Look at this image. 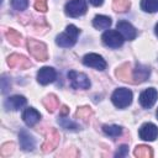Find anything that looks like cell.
Wrapping results in <instances>:
<instances>
[{"label": "cell", "instance_id": "5", "mask_svg": "<svg viewBox=\"0 0 158 158\" xmlns=\"http://www.w3.org/2000/svg\"><path fill=\"white\" fill-rule=\"evenodd\" d=\"M86 12L85 0H70L65 5V14L70 17H79Z\"/></svg>", "mask_w": 158, "mask_h": 158}, {"label": "cell", "instance_id": "16", "mask_svg": "<svg viewBox=\"0 0 158 158\" xmlns=\"http://www.w3.org/2000/svg\"><path fill=\"white\" fill-rule=\"evenodd\" d=\"M26 105V99L22 95H14L11 98H7L5 101V109L6 110H19L22 106Z\"/></svg>", "mask_w": 158, "mask_h": 158}, {"label": "cell", "instance_id": "35", "mask_svg": "<svg viewBox=\"0 0 158 158\" xmlns=\"http://www.w3.org/2000/svg\"><path fill=\"white\" fill-rule=\"evenodd\" d=\"M69 112V109L64 105V106H62V110H60V116H65Z\"/></svg>", "mask_w": 158, "mask_h": 158}, {"label": "cell", "instance_id": "6", "mask_svg": "<svg viewBox=\"0 0 158 158\" xmlns=\"http://www.w3.org/2000/svg\"><path fill=\"white\" fill-rule=\"evenodd\" d=\"M59 138H60L59 132L56 128H53V127L48 128V131L46 133V139L42 144V151L44 153L52 152L54 148H57V146L59 143Z\"/></svg>", "mask_w": 158, "mask_h": 158}, {"label": "cell", "instance_id": "2", "mask_svg": "<svg viewBox=\"0 0 158 158\" xmlns=\"http://www.w3.org/2000/svg\"><path fill=\"white\" fill-rule=\"evenodd\" d=\"M27 49L28 52L37 59V60H41V62H44L48 59V52H47V46L41 42V41H37L35 38H28L27 42Z\"/></svg>", "mask_w": 158, "mask_h": 158}, {"label": "cell", "instance_id": "28", "mask_svg": "<svg viewBox=\"0 0 158 158\" xmlns=\"http://www.w3.org/2000/svg\"><path fill=\"white\" fill-rule=\"evenodd\" d=\"M14 148H15L14 142H6V143H4V144L1 146V148H0V154H1L2 157H9V156L14 152Z\"/></svg>", "mask_w": 158, "mask_h": 158}, {"label": "cell", "instance_id": "10", "mask_svg": "<svg viewBox=\"0 0 158 158\" xmlns=\"http://www.w3.org/2000/svg\"><path fill=\"white\" fill-rule=\"evenodd\" d=\"M138 135L144 141H154L158 137V127L152 122H146L141 126Z\"/></svg>", "mask_w": 158, "mask_h": 158}, {"label": "cell", "instance_id": "36", "mask_svg": "<svg viewBox=\"0 0 158 158\" xmlns=\"http://www.w3.org/2000/svg\"><path fill=\"white\" fill-rule=\"evenodd\" d=\"M156 35H157V36H158V23H157V25H156Z\"/></svg>", "mask_w": 158, "mask_h": 158}, {"label": "cell", "instance_id": "21", "mask_svg": "<svg viewBox=\"0 0 158 158\" xmlns=\"http://www.w3.org/2000/svg\"><path fill=\"white\" fill-rule=\"evenodd\" d=\"M93 116V109L90 106H80L75 111V117L81 120L83 122H89Z\"/></svg>", "mask_w": 158, "mask_h": 158}, {"label": "cell", "instance_id": "1", "mask_svg": "<svg viewBox=\"0 0 158 158\" xmlns=\"http://www.w3.org/2000/svg\"><path fill=\"white\" fill-rule=\"evenodd\" d=\"M79 33H80V30L78 27H75L74 25H68L67 28H65V32L59 33L56 37V43L59 47H64V48L72 47V46L75 44L77 37H78Z\"/></svg>", "mask_w": 158, "mask_h": 158}, {"label": "cell", "instance_id": "13", "mask_svg": "<svg viewBox=\"0 0 158 158\" xmlns=\"http://www.w3.org/2000/svg\"><path fill=\"white\" fill-rule=\"evenodd\" d=\"M116 27H117L118 32L122 35V37H123L125 40L132 41V40H135L136 36H137L136 28H135L130 22H127V21H123V20H122V21H118Z\"/></svg>", "mask_w": 158, "mask_h": 158}, {"label": "cell", "instance_id": "24", "mask_svg": "<svg viewBox=\"0 0 158 158\" xmlns=\"http://www.w3.org/2000/svg\"><path fill=\"white\" fill-rule=\"evenodd\" d=\"M141 9L146 12L158 11V0H141Z\"/></svg>", "mask_w": 158, "mask_h": 158}, {"label": "cell", "instance_id": "17", "mask_svg": "<svg viewBox=\"0 0 158 158\" xmlns=\"http://www.w3.org/2000/svg\"><path fill=\"white\" fill-rule=\"evenodd\" d=\"M40 112L33 109V107H27L23 114H22V118H23V122L27 125V126H35L38 121H40Z\"/></svg>", "mask_w": 158, "mask_h": 158}, {"label": "cell", "instance_id": "32", "mask_svg": "<svg viewBox=\"0 0 158 158\" xmlns=\"http://www.w3.org/2000/svg\"><path fill=\"white\" fill-rule=\"evenodd\" d=\"M127 152H128L127 146H121V147L118 148V151L116 152V157H125V156L127 154Z\"/></svg>", "mask_w": 158, "mask_h": 158}, {"label": "cell", "instance_id": "12", "mask_svg": "<svg viewBox=\"0 0 158 158\" xmlns=\"http://www.w3.org/2000/svg\"><path fill=\"white\" fill-rule=\"evenodd\" d=\"M56 77H57V73L52 67H43L37 73V81L42 85H47L54 81Z\"/></svg>", "mask_w": 158, "mask_h": 158}, {"label": "cell", "instance_id": "19", "mask_svg": "<svg viewBox=\"0 0 158 158\" xmlns=\"http://www.w3.org/2000/svg\"><path fill=\"white\" fill-rule=\"evenodd\" d=\"M111 25V19L105 15H96L93 20V26L98 30H105L109 28Z\"/></svg>", "mask_w": 158, "mask_h": 158}, {"label": "cell", "instance_id": "26", "mask_svg": "<svg viewBox=\"0 0 158 158\" xmlns=\"http://www.w3.org/2000/svg\"><path fill=\"white\" fill-rule=\"evenodd\" d=\"M112 7L116 12H126L130 9V0H112Z\"/></svg>", "mask_w": 158, "mask_h": 158}, {"label": "cell", "instance_id": "23", "mask_svg": "<svg viewBox=\"0 0 158 158\" xmlns=\"http://www.w3.org/2000/svg\"><path fill=\"white\" fill-rule=\"evenodd\" d=\"M5 36H6V40H7L11 44H14V46H20V44H21L22 36H21L20 32H17L16 30L9 28V30L6 31V33H5Z\"/></svg>", "mask_w": 158, "mask_h": 158}, {"label": "cell", "instance_id": "15", "mask_svg": "<svg viewBox=\"0 0 158 158\" xmlns=\"http://www.w3.org/2000/svg\"><path fill=\"white\" fill-rule=\"evenodd\" d=\"M115 75H116L120 80H122V81H125V83H133L130 63H123V64H121L120 67H117V68H116V72H115Z\"/></svg>", "mask_w": 158, "mask_h": 158}, {"label": "cell", "instance_id": "20", "mask_svg": "<svg viewBox=\"0 0 158 158\" xmlns=\"http://www.w3.org/2000/svg\"><path fill=\"white\" fill-rule=\"evenodd\" d=\"M43 105H44V107L47 109L48 112H54L59 106L58 98L54 94H49L43 99Z\"/></svg>", "mask_w": 158, "mask_h": 158}, {"label": "cell", "instance_id": "31", "mask_svg": "<svg viewBox=\"0 0 158 158\" xmlns=\"http://www.w3.org/2000/svg\"><path fill=\"white\" fill-rule=\"evenodd\" d=\"M10 90V79L6 78V75H2L1 78V93L6 94Z\"/></svg>", "mask_w": 158, "mask_h": 158}, {"label": "cell", "instance_id": "3", "mask_svg": "<svg viewBox=\"0 0 158 158\" xmlns=\"http://www.w3.org/2000/svg\"><path fill=\"white\" fill-rule=\"evenodd\" d=\"M111 100L116 107L125 109L132 102V91L126 88H118L112 93Z\"/></svg>", "mask_w": 158, "mask_h": 158}, {"label": "cell", "instance_id": "9", "mask_svg": "<svg viewBox=\"0 0 158 158\" xmlns=\"http://www.w3.org/2000/svg\"><path fill=\"white\" fill-rule=\"evenodd\" d=\"M83 63L86 65V67H91V68H95L98 70H104L106 68V62L105 59L96 54V53H89V54H85L84 58H83Z\"/></svg>", "mask_w": 158, "mask_h": 158}, {"label": "cell", "instance_id": "8", "mask_svg": "<svg viewBox=\"0 0 158 158\" xmlns=\"http://www.w3.org/2000/svg\"><path fill=\"white\" fill-rule=\"evenodd\" d=\"M7 64L10 68H17V69H28L32 65L27 57L17 53H12L7 57Z\"/></svg>", "mask_w": 158, "mask_h": 158}, {"label": "cell", "instance_id": "4", "mask_svg": "<svg viewBox=\"0 0 158 158\" xmlns=\"http://www.w3.org/2000/svg\"><path fill=\"white\" fill-rule=\"evenodd\" d=\"M68 79L70 81L72 88L74 89H89L90 88V80L84 73L70 70L68 73Z\"/></svg>", "mask_w": 158, "mask_h": 158}, {"label": "cell", "instance_id": "18", "mask_svg": "<svg viewBox=\"0 0 158 158\" xmlns=\"http://www.w3.org/2000/svg\"><path fill=\"white\" fill-rule=\"evenodd\" d=\"M19 138H20V146H21V148L23 151H27V152L33 151V148H35V139H33L32 135H30L27 131L22 130L20 132V135H19Z\"/></svg>", "mask_w": 158, "mask_h": 158}, {"label": "cell", "instance_id": "33", "mask_svg": "<svg viewBox=\"0 0 158 158\" xmlns=\"http://www.w3.org/2000/svg\"><path fill=\"white\" fill-rule=\"evenodd\" d=\"M78 154H79V152H78L75 148H73V147H72V148H68L67 152L63 153V156H69V157H77Z\"/></svg>", "mask_w": 158, "mask_h": 158}, {"label": "cell", "instance_id": "30", "mask_svg": "<svg viewBox=\"0 0 158 158\" xmlns=\"http://www.w3.org/2000/svg\"><path fill=\"white\" fill-rule=\"evenodd\" d=\"M35 9L41 12L47 11V0H35Z\"/></svg>", "mask_w": 158, "mask_h": 158}, {"label": "cell", "instance_id": "22", "mask_svg": "<svg viewBox=\"0 0 158 158\" xmlns=\"http://www.w3.org/2000/svg\"><path fill=\"white\" fill-rule=\"evenodd\" d=\"M133 154L138 158H151L153 156V152H152V148L149 146H144V144H138L135 151H133Z\"/></svg>", "mask_w": 158, "mask_h": 158}, {"label": "cell", "instance_id": "37", "mask_svg": "<svg viewBox=\"0 0 158 158\" xmlns=\"http://www.w3.org/2000/svg\"><path fill=\"white\" fill-rule=\"evenodd\" d=\"M156 115H157V118H158V110H157V114Z\"/></svg>", "mask_w": 158, "mask_h": 158}, {"label": "cell", "instance_id": "27", "mask_svg": "<svg viewBox=\"0 0 158 158\" xmlns=\"http://www.w3.org/2000/svg\"><path fill=\"white\" fill-rule=\"evenodd\" d=\"M58 123H59L63 128H65V130H72V131H74V130H78V128H79V126H78L74 121H70L69 118H65L64 116H60V117L58 118Z\"/></svg>", "mask_w": 158, "mask_h": 158}, {"label": "cell", "instance_id": "34", "mask_svg": "<svg viewBox=\"0 0 158 158\" xmlns=\"http://www.w3.org/2000/svg\"><path fill=\"white\" fill-rule=\"evenodd\" d=\"M89 1H90V4L94 5V6H100V5L104 2V0H89Z\"/></svg>", "mask_w": 158, "mask_h": 158}, {"label": "cell", "instance_id": "11", "mask_svg": "<svg viewBox=\"0 0 158 158\" xmlns=\"http://www.w3.org/2000/svg\"><path fill=\"white\" fill-rule=\"evenodd\" d=\"M157 98H158V93L154 88H148L146 90H143L139 95V104L146 107V109H149L154 105V102L157 101Z\"/></svg>", "mask_w": 158, "mask_h": 158}, {"label": "cell", "instance_id": "14", "mask_svg": "<svg viewBox=\"0 0 158 158\" xmlns=\"http://www.w3.org/2000/svg\"><path fill=\"white\" fill-rule=\"evenodd\" d=\"M149 73H151L149 67L137 63L136 64V68L133 70V74H132V79H135L133 83L135 84H139V83L146 81L148 79V77H149Z\"/></svg>", "mask_w": 158, "mask_h": 158}, {"label": "cell", "instance_id": "29", "mask_svg": "<svg viewBox=\"0 0 158 158\" xmlns=\"http://www.w3.org/2000/svg\"><path fill=\"white\" fill-rule=\"evenodd\" d=\"M11 5L15 10L22 11L26 10V7L28 6V0H11Z\"/></svg>", "mask_w": 158, "mask_h": 158}, {"label": "cell", "instance_id": "7", "mask_svg": "<svg viewBox=\"0 0 158 158\" xmlns=\"http://www.w3.org/2000/svg\"><path fill=\"white\" fill-rule=\"evenodd\" d=\"M101 38H102L104 44L107 46V47H111V48H118L123 43L122 35L118 31H115V30H109V31L104 32Z\"/></svg>", "mask_w": 158, "mask_h": 158}, {"label": "cell", "instance_id": "25", "mask_svg": "<svg viewBox=\"0 0 158 158\" xmlns=\"http://www.w3.org/2000/svg\"><path fill=\"white\" fill-rule=\"evenodd\" d=\"M102 131L105 132V135H107L110 137H118L122 132V128L117 125H104Z\"/></svg>", "mask_w": 158, "mask_h": 158}]
</instances>
